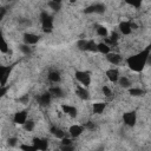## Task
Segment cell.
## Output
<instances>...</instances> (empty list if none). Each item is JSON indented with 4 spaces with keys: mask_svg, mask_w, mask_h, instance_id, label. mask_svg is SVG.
<instances>
[{
    "mask_svg": "<svg viewBox=\"0 0 151 151\" xmlns=\"http://www.w3.org/2000/svg\"><path fill=\"white\" fill-rule=\"evenodd\" d=\"M150 54H151V46H147L146 48L139 51L138 53L129 57L126 59V64H127V66L132 71L140 72L147 65V59H149V55Z\"/></svg>",
    "mask_w": 151,
    "mask_h": 151,
    "instance_id": "obj_1",
    "label": "cell"
},
{
    "mask_svg": "<svg viewBox=\"0 0 151 151\" xmlns=\"http://www.w3.org/2000/svg\"><path fill=\"white\" fill-rule=\"evenodd\" d=\"M40 22L42 26V31L50 33L53 29V18L52 15H50L47 12H41L40 13Z\"/></svg>",
    "mask_w": 151,
    "mask_h": 151,
    "instance_id": "obj_2",
    "label": "cell"
},
{
    "mask_svg": "<svg viewBox=\"0 0 151 151\" xmlns=\"http://www.w3.org/2000/svg\"><path fill=\"white\" fill-rule=\"evenodd\" d=\"M74 76H76V79L78 80V83L80 85L87 87L91 84V74H90V72H87V71H76Z\"/></svg>",
    "mask_w": 151,
    "mask_h": 151,
    "instance_id": "obj_3",
    "label": "cell"
},
{
    "mask_svg": "<svg viewBox=\"0 0 151 151\" xmlns=\"http://www.w3.org/2000/svg\"><path fill=\"white\" fill-rule=\"evenodd\" d=\"M105 9H106V6L104 4L97 2V4H93V5L87 6L84 9V13H86V14H93V13L94 14H103L105 12Z\"/></svg>",
    "mask_w": 151,
    "mask_h": 151,
    "instance_id": "obj_4",
    "label": "cell"
},
{
    "mask_svg": "<svg viewBox=\"0 0 151 151\" xmlns=\"http://www.w3.org/2000/svg\"><path fill=\"white\" fill-rule=\"evenodd\" d=\"M123 122L126 126H134L137 123V113L136 111H127L123 114Z\"/></svg>",
    "mask_w": 151,
    "mask_h": 151,
    "instance_id": "obj_5",
    "label": "cell"
},
{
    "mask_svg": "<svg viewBox=\"0 0 151 151\" xmlns=\"http://www.w3.org/2000/svg\"><path fill=\"white\" fill-rule=\"evenodd\" d=\"M134 27H136V25L132 24L131 21H122V22L119 24V26H118L119 32H120L122 34H124V35H129V34L132 32V29H133Z\"/></svg>",
    "mask_w": 151,
    "mask_h": 151,
    "instance_id": "obj_6",
    "label": "cell"
},
{
    "mask_svg": "<svg viewBox=\"0 0 151 151\" xmlns=\"http://www.w3.org/2000/svg\"><path fill=\"white\" fill-rule=\"evenodd\" d=\"M84 125H78V124H74V125H71L70 129H68V133L72 138H77L79 137L83 132H84Z\"/></svg>",
    "mask_w": 151,
    "mask_h": 151,
    "instance_id": "obj_7",
    "label": "cell"
},
{
    "mask_svg": "<svg viewBox=\"0 0 151 151\" xmlns=\"http://www.w3.org/2000/svg\"><path fill=\"white\" fill-rule=\"evenodd\" d=\"M32 143H33L35 150H41V151H44V150H46V149L48 147V142H47L46 139H44V138L35 137V138H33V142H32Z\"/></svg>",
    "mask_w": 151,
    "mask_h": 151,
    "instance_id": "obj_8",
    "label": "cell"
},
{
    "mask_svg": "<svg viewBox=\"0 0 151 151\" xmlns=\"http://www.w3.org/2000/svg\"><path fill=\"white\" fill-rule=\"evenodd\" d=\"M52 94L50 93V91L48 92H45V93H41L39 97H37V100H38V103H39V105H41V106H47V105H50V103H51V100H52Z\"/></svg>",
    "mask_w": 151,
    "mask_h": 151,
    "instance_id": "obj_9",
    "label": "cell"
},
{
    "mask_svg": "<svg viewBox=\"0 0 151 151\" xmlns=\"http://www.w3.org/2000/svg\"><path fill=\"white\" fill-rule=\"evenodd\" d=\"M27 120V112L26 111H18L17 113H14V117H13V122L15 124H19V125H24Z\"/></svg>",
    "mask_w": 151,
    "mask_h": 151,
    "instance_id": "obj_10",
    "label": "cell"
},
{
    "mask_svg": "<svg viewBox=\"0 0 151 151\" xmlns=\"http://www.w3.org/2000/svg\"><path fill=\"white\" fill-rule=\"evenodd\" d=\"M22 39H24V42H25V44L32 46V45H35V44L39 41L40 37H39L38 34H34V33H25Z\"/></svg>",
    "mask_w": 151,
    "mask_h": 151,
    "instance_id": "obj_11",
    "label": "cell"
},
{
    "mask_svg": "<svg viewBox=\"0 0 151 151\" xmlns=\"http://www.w3.org/2000/svg\"><path fill=\"white\" fill-rule=\"evenodd\" d=\"M76 94H77L80 99H83V100H87V99L90 98V92H88V90L86 88V86H83V85H78V86L76 87Z\"/></svg>",
    "mask_w": 151,
    "mask_h": 151,
    "instance_id": "obj_12",
    "label": "cell"
},
{
    "mask_svg": "<svg viewBox=\"0 0 151 151\" xmlns=\"http://www.w3.org/2000/svg\"><path fill=\"white\" fill-rule=\"evenodd\" d=\"M61 110H63V112H64V113L68 114V116H70V117H72V118L77 117V114H78V110H77V107H76V106H73V105L63 104V105H61Z\"/></svg>",
    "mask_w": 151,
    "mask_h": 151,
    "instance_id": "obj_13",
    "label": "cell"
},
{
    "mask_svg": "<svg viewBox=\"0 0 151 151\" xmlns=\"http://www.w3.org/2000/svg\"><path fill=\"white\" fill-rule=\"evenodd\" d=\"M106 77H107V79L111 81V83H118V80H119V72H118V70L117 68H109L107 71H106Z\"/></svg>",
    "mask_w": 151,
    "mask_h": 151,
    "instance_id": "obj_14",
    "label": "cell"
},
{
    "mask_svg": "<svg viewBox=\"0 0 151 151\" xmlns=\"http://www.w3.org/2000/svg\"><path fill=\"white\" fill-rule=\"evenodd\" d=\"M106 59H107V61H109L110 64H112V65H118V64H120V61H122V55L118 54V53H114V52H110V53L106 54Z\"/></svg>",
    "mask_w": 151,
    "mask_h": 151,
    "instance_id": "obj_15",
    "label": "cell"
},
{
    "mask_svg": "<svg viewBox=\"0 0 151 151\" xmlns=\"http://www.w3.org/2000/svg\"><path fill=\"white\" fill-rule=\"evenodd\" d=\"M12 67H8V66H1L0 67V76H1V86L4 87L6 85V81H7V78L9 76V72H11Z\"/></svg>",
    "mask_w": 151,
    "mask_h": 151,
    "instance_id": "obj_16",
    "label": "cell"
},
{
    "mask_svg": "<svg viewBox=\"0 0 151 151\" xmlns=\"http://www.w3.org/2000/svg\"><path fill=\"white\" fill-rule=\"evenodd\" d=\"M47 78H48V80H50L51 83L58 84V83L61 80V74H60V72L57 71V70H51V71L48 72V74H47Z\"/></svg>",
    "mask_w": 151,
    "mask_h": 151,
    "instance_id": "obj_17",
    "label": "cell"
},
{
    "mask_svg": "<svg viewBox=\"0 0 151 151\" xmlns=\"http://www.w3.org/2000/svg\"><path fill=\"white\" fill-rule=\"evenodd\" d=\"M105 107H106V104H105V103L98 101V103H94V104L92 105V111H93V113H96V114H100V113L104 112Z\"/></svg>",
    "mask_w": 151,
    "mask_h": 151,
    "instance_id": "obj_18",
    "label": "cell"
},
{
    "mask_svg": "<svg viewBox=\"0 0 151 151\" xmlns=\"http://www.w3.org/2000/svg\"><path fill=\"white\" fill-rule=\"evenodd\" d=\"M48 91H50V93H51L53 97H57V98H63V97H64V91H63L59 86H57V85L50 87Z\"/></svg>",
    "mask_w": 151,
    "mask_h": 151,
    "instance_id": "obj_19",
    "label": "cell"
},
{
    "mask_svg": "<svg viewBox=\"0 0 151 151\" xmlns=\"http://www.w3.org/2000/svg\"><path fill=\"white\" fill-rule=\"evenodd\" d=\"M129 93H130L132 97H142V96H144L146 92H145V90H143V88H140V87H130V88H129Z\"/></svg>",
    "mask_w": 151,
    "mask_h": 151,
    "instance_id": "obj_20",
    "label": "cell"
},
{
    "mask_svg": "<svg viewBox=\"0 0 151 151\" xmlns=\"http://www.w3.org/2000/svg\"><path fill=\"white\" fill-rule=\"evenodd\" d=\"M98 52L106 55L107 53L111 52V47H110V45L106 44V42H99V44H98Z\"/></svg>",
    "mask_w": 151,
    "mask_h": 151,
    "instance_id": "obj_21",
    "label": "cell"
},
{
    "mask_svg": "<svg viewBox=\"0 0 151 151\" xmlns=\"http://www.w3.org/2000/svg\"><path fill=\"white\" fill-rule=\"evenodd\" d=\"M118 84L124 87V88H130L131 87V81L127 77H124V76H120L119 77V80H118Z\"/></svg>",
    "mask_w": 151,
    "mask_h": 151,
    "instance_id": "obj_22",
    "label": "cell"
},
{
    "mask_svg": "<svg viewBox=\"0 0 151 151\" xmlns=\"http://www.w3.org/2000/svg\"><path fill=\"white\" fill-rule=\"evenodd\" d=\"M51 133H52L53 136H55L57 138H60V139H63V138L65 137V132H64L61 129L57 127V126H52V127H51Z\"/></svg>",
    "mask_w": 151,
    "mask_h": 151,
    "instance_id": "obj_23",
    "label": "cell"
},
{
    "mask_svg": "<svg viewBox=\"0 0 151 151\" xmlns=\"http://www.w3.org/2000/svg\"><path fill=\"white\" fill-rule=\"evenodd\" d=\"M87 46H88V40H86V39H79L77 41V47L80 51H84V52L87 51Z\"/></svg>",
    "mask_w": 151,
    "mask_h": 151,
    "instance_id": "obj_24",
    "label": "cell"
},
{
    "mask_svg": "<svg viewBox=\"0 0 151 151\" xmlns=\"http://www.w3.org/2000/svg\"><path fill=\"white\" fill-rule=\"evenodd\" d=\"M96 31H97V34H98V35L104 37V38H106V37H107V34H109L107 28H106L105 26H101V25H98V26H97V28H96Z\"/></svg>",
    "mask_w": 151,
    "mask_h": 151,
    "instance_id": "obj_25",
    "label": "cell"
},
{
    "mask_svg": "<svg viewBox=\"0 0 151 151\" xmlns=\"http://www.w3.org/2000/svg\"><path fill=\"white\" fill-rule=\"evenodd\" d=\"M19 48H20V51L24 53V54H26V55H28V54H31L32 53V47H31V45H27V44H21L20 46H19Z\"/></svg>",
    "mask_w": 151,
    "mask_h": 151,
    "instance_id": "obj_26",
    "label": "cell"
},
{
    "mask_svg": "<svg viewBox=\"0 0 151 151\" xmlns=\"http://www.w3.org/2000/svg\"><path fill=\"white\" fill-rule=\"evenodd\" d=\"M0 51H1V53H7V52H9V47H8V44H7V41L5 40V38H4V37H1V45H0Z\"/></svg>",
    "mask_w": 151,
    "mask_h": 151,
    "instance_id": "obj_27",
    "label": "cell"
},
{
    "mask_svg": "<svg viewBox=\"0 0 151 151\" xmlns=\"http://www.w3.org/2000/svg\"><path fill=\"white\" fill-rule=\"evenodd\" d=\"M48 7H50L51 9H53V11L58 12V11H60V8H61V4H60V2H55V1L50 0V1H48Z\"/></svg>",
    "mask_w": 151,
    "mask_h": 151,
    "instance_id": "obj_28",
    "label": "cell"
},
{
    "mask_svg": "<svg viewBox=\"0 0 151 151\" xmlns=\"http://www.w3.org/2000/svg\"><path fill=\"white\" fill-rule=\"evenodd\" d=\"M22 126H24V129H25L26 131H33V129H34V126H35V123H34L33 120H31V119H27L26 123H25Z\"/></svg>",
    "mask_w": 151,
    "mask_h": 151,
    "instance_id": "obj_29",
    "label": "cell"
},
{
    "mask_svg": "<svg viewBox=\"0 0 151 151\" xmlns=\"http://www.w3.org/2000/svg\"><path fill=\"white\" fill-rule=\"evenodd\" d=\"M125 2H126L127 5L134 7V8H139V7L142 6L143 0H125Z\"/></svg>",
    "mask_w": 151,
    "mask_h": 151,
    "instance_id": "obj_30",
    "label": "cell"
},
{
    "mask_svg": "<svg viewBox=\"0 0 151 151\" xmlns=\"http://www.w3.org/2000/svg\"><path fill=\"white\" fill-rule=\"evenodd\" d=\"M103 93H104L105 97H111V96H112V91H111V88H110L109 86H106V85L103 86Z\"/></svg>",
    "mask_w": 151,
    "mask_h": 151,
    "instance_id": "obj_31",
    "label": "cell"
},
{
    "mask_svg": "<svg viewBox=\"0 0 151 151\" xmlns=\"http://www.w3.org/2000/svg\"><path fill=\"white\" fill-rule=\"evenodd\" d=\"M84 127H85V129H87V130L93 131V130L96 129V124H94L93 122H86V123L84 124Z\"/></svg>",
    "mask_w": 151,
    "mask_h": 151,
    "instance_id": "obj_32",
    "label": "cell"
},
{
    "mask_svg": "<svg viewBox=\"0 0 151 151\" xmlns=\"http://www.w3.org/2000/svg\"><path fill=\"white\" fill-rule=\"evenodd\" d=\"M28 100H29L28 94H26V96H24V97L19 98V101H20V103H22V104H27V103H28Z\"/></svg>",
    "mask_w": 151,
    "mask_h": 151,
    "instance_id": "obj_33",
    "label": "cell"
},
{
    "mask_svg": "<svg viewBox=\"0 0 151 151\" xmlns=\"http://www.w3.org/2000/svg\"><path fill=\"white\" fill-rule=\"evenodd\" d=\"M17 142H18V139L14 138V137H12V138L8 139V145H9V146H15V145H17Z\"/></svg>",
    "mask_w": 151,
    "mask_h": 151,
    "instance_id": "obj_34",
    "label": "cell"
},
{
    "mask_svg": "<svg viewBox=\"0 0 151 151\" xmlns=\"http://www.w3.org/2000/svg\"><path fill=\"white\" fill-rule=\"evenodd\" d=\"M20 149H22V150H35L34 145H20Z\"/></svg>",
    "mask_w": 151,
    "mask_h": 151,
    "instance_id": "obj_35",
    "label": "cell"
},
{
    "mask_svg": "<svg viewBox=\"0 0 151 151\" xmlns=\"http://www.w3.org/2000/svg\"><path fill=\"white\" fill-rule=\"evenodd\" d=\"M61 140H63V142H61V144H63V145H70V144L72 143V142H71V139H68V138H65V137H64Z\"/></svg>",
    "mask_w": 151,
    "mask_h": 151,
    "instance_id": "obj_36",
    "label": "cell"
},
{
    "mask_svg": "<svg viewBox=\"0 0 151 151\" xmlns=\"http://www.w3.org/2000/svg\"><path fill=\"white\" fill-rule=\"evenodd\" d=\"M61 149H63V150L68 151V150H72L73 147H72V146H71V144H70V145H61Z\"/></svg>",
    "mask_w": 151,
    "mask_h": 151,
    "instance_id": "obj_37",
    "label": "cell"
},
{
    "mask_svg": "<svg viewBox=\"0 0 151 151\" xmlns=\"http://www.w3.org/2000/svg\"><path fill=\"white\" fill-rule=\"evenodd\" d=\"M5 13H6V9H5V7H2V8H1V14H0V18H1V19L4 18Z\"/></svg>",
    "mask_w": 151,
    "mask_h": 151,
    "instance_id": "obj_38",
    "label": "cell"
},
{
    "mask_svg": "<svg viewBox=\"0 0 151 151\" xmlns=\"http://www.w3.org/2000/svg\"><path fill=\"white\" fill-rule=\"evenodd\" d=\"M76 1H77V0H70V2H71V4H74Z\"/></svg>",
    "mask_w": 151,
    "mask_h": 151,
    "instance_id": "obj_39",
    "label": "cell"
},
{
    "mask_svg": "<svg viewBox=\"0 0 151 151\" xmlns=\"http://www.w3.org/2000/svg\"><path fill=\"white\" fill-rule=\"evenodd\" d=\"M52 1H55V2H60L61 4V0H52Z\"/></svg>",
    "mask_w": 151,
    "mask_h": 151,
    "instance_id": "obj_40",
    "label": "cell"
},
{
    "mask_svg": "<svg viewBox=\"0 0 151 151\" xmlns=\"http://www.w3.org/2000/svg\"><path fill=\"white\" fill-rule=\"evenodd\" d=\"M9 1H14V0H9Z\"/></svg>",
    "mask_w": 151,
    "mask_h": 151,
    "instance_id": "obj_41",
    "label": "cell"
}]
</instances>
